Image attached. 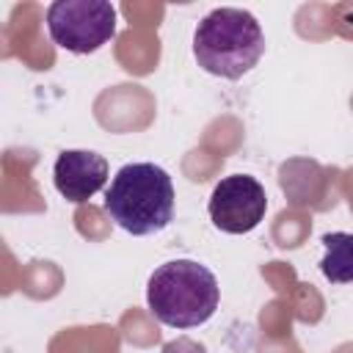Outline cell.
Masks as SVG:
<instances>
[{"mask_svg":"<svg viewBox=\"0 0 353 353\" xmlns=\"http://www.w3.org/2000/svg\"><path fill=\"white\" fill-rule=\"evenodd\" d=\"M325 256L320 259V270L331 284H350L353 281V234L347 232H328L323 234Z\"/></svg>","mask_w":353,"mask_h":353,"instance_id":"cell-7","label":"cell"},{"mask_svg":"<svg viewBox=\"0 0 353 353\" xmlns=\"http://www.w3.org/2000/svg\"><path fill=\"white\" fill-rule=\"evenodd\" d=\"M210 218L226 234H245L259 226L268 210V193L251 174L223 176L210 196Z\"/></svg>","mask_w":353,"mask_h":353,"instance_id":"cell-5","label":"cell"},{"mask_svg":"<svg viewBox=\"0 0 353 353\" xmlns=\"http://www.w3.org/2000/svg\"><path fill=\"white\" fill-rule=\"evenodd\" d=\"M47 33L66 52H97L116 36V8L108 0H55L47 8Z\"/></svg>","mask_w":353,"mask_h":353,"instance_id":"cell-4","label":"cell"},{"mask_svg":"<svg viewBox=\"0 0 353 353\" xmlns=\"http://www.w3.org/2000/svg\"><path fill=\"white\" fill-rule=\"evenodd\" d=\"M221 301L218 279L210 268L193 259H171L160 265L146 284L152 314L171 328H196L207 323Z\"/></svg>","mask_w":353,"mask_h":353,"instance_id":"cell-2","label":"cell"},{"mask_svg":"<svg viewBox=\"0 0 353 353\" xmlns=\"http://www.w3.org/2000/svg\"><path fill=\"white\" fill-rule=\"evenodd\" d=\"M55 190L72 201L83 204L108 182V160L88 149H63L52 168Z\"/></svg>","mask_w":353,"mask_h":353,"instance_id":"cell-6","label":"cell"},{"mask_svg":"<svg viewBox=\"0 0 353 353\" xmlns=\"http://www.w3.org/2000/svg\"><path fill=\"white\" fill-rule=\"evenodd\" d=\"M105 212L135 237L165 229L174 218V182L154 163H127L105 190Z\"/></svg>","mask_w":353,"mask_h":353,"instance_id":"cell-1","label":"cell"},{"mask_svg":"<svg viewBox=\"0 0 353 353\" xmlns=\"http://www.w3.org/2000/svg\"><path fill=\"white\" fill-rule=\"evenodd\" d=\"M265 52V36L254 14L243 8L210 11L193 33V55L199 66L215 77L240 80Z\"/></svg>","mask_w":353,"mask_h":353,"instance_id":"cell-3","label":"cell"}]
</instances>
